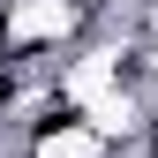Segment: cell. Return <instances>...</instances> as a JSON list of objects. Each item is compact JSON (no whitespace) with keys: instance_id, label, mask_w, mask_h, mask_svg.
Returning <instances> with one entry per match:
<instances>
[{"instance_id":"2","label":"cell","mask_w":158,"mask_h":158,"mask_svg":"<svg viewBox=\"0 0 158 158\" xmlns=\"http://www.w3.org/2000/svg\"><path fill=\"white\" fill-rule=\"evenodd\" d=\"M15 158H113L106 135H98L83 113H53V121H38L23 143H15Z\"/></svg>"},{"instance_id":"1","label":"cell","mask_w":158,"mask_h":158,"mask_svg":"<svg viewBox=\"0 0 158 158\" xmlns=\"http://www.w3.org/2000/svg\"><path fill=\"white\" fill-rule=\"evenodd\" d=\"M0 38H8V53H75L90 38V8L83 0H8Z\"/></svg>"}]
</instances>
